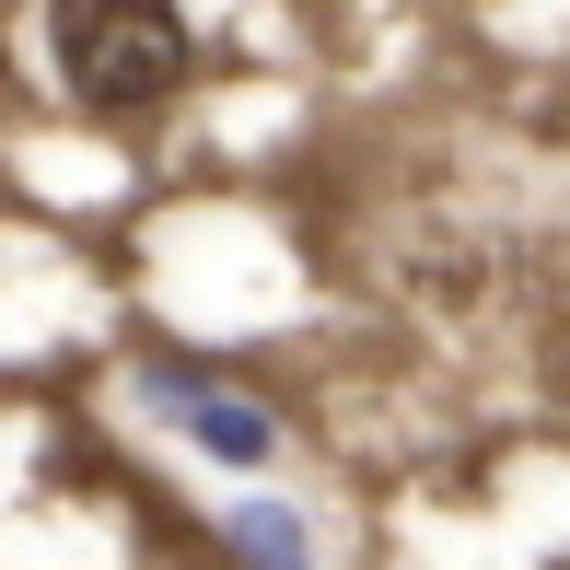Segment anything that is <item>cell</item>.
<instances>
[{"mask_svg":"<svg viewBox=\"0 0 570 570\" xmlns=\"http://www.w3.org/2000/svg\"><path fill=\"white\" fill-rule=\"evenodd\" d=\"M140 396L175 407V420H187V443L222 454V465H268V454H279V420H268L256 396H233L222 373H198V361H140Z\"/></svg>","mask_w":570,"mask_h":570,"instance_id":"2","label":"cell"},{"mask_svg":"<svg viewBox=\"0 0 570 570\" xmlns=\"http://www.w3.org/2000/svg\"><path fill=\"white\" fill-rule=\"evenodd\" d=\"M233 559H245V570H315V548H303V524H292V512H268V501H256V512H233Z\"/></svg>","mask_w":570,"mask_h":570,"instance_id":"3","label":"cell"},{"mask_svg":"<svg viewBox=\"0 0 570 570\" xmlns=\"http://www.w3.org/2000/svg\"><path fill=\"white\" fill-rule=\"evenodd\" d=\"M59 82H70V106L82 117H151V106H175L187 94V23L175 12H151V0H59Z\"/></svg>","mask_w":570,"mask_h":570,"instance_id":"1","label":"cell"}]
</instances>
